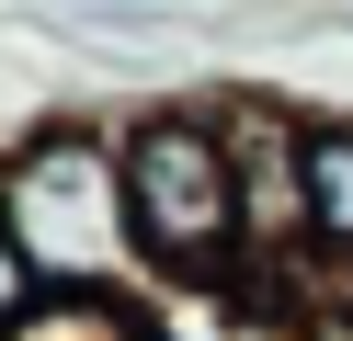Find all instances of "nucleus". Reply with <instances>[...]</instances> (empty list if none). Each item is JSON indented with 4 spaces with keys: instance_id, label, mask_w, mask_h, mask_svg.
<instances>
[{
    "instance_id": "nucleus-1",
    "label": "nucleus",
    "mask_w": 353,
    "mask_h": 341,
    "mask_svg": "<svg viewBox=\"0 0 353 341\" xmlns=\"http://www.w3.org/2000/svg\"><path fill=\"white\" fill-rule=\"evenodd\" d=\"M114 159H125V239H137L148 296H216L239 307L251 273V216H239V148H228V103L183 91V103H137L114 114Z\"/></svg>"
},
{
    "instance_id": "nucleus-2",
    "label": "nucleus",
    "mask_w": 353,
    "mask_h": 341,
    "mask_svg": "<svg viewBox=\"0 0 353 341\" xmlns=\"http://www.w3.org/2000/svg\"><path fill=\"white\" fill-rule=\"evenodd\" d=\"M0 227L46 285H148L125 239V159L103 114H46L0 148Z\"/></svg>"
},
{
    "instance_id": "nucleus-3",
    "label": "nucleus",
    "mask_w": 353,
    "mask_h": 341,
    "mask_svg": "<svg viewBox=\"0 0 353 341\" xmlns=\"http://www.w3.org/2000/svg\"><path fill=\"white\" fill-rule=\"evenodd\" d=\"M160 330H171V307L148 285H46L12 341H160Z\"/></svg>"
},
{
    "instance_id": "nucleus-4",
    "label": "nucleus",
    "mask_w": 353,
    "mask_h": 341,
    "mask_svg": "<svg viewBox=\"0 0 353 341\" xmlns=\"http://www.w3.org/2000/svg\"><path fill=\"white\" fill-rule=\"evenodd\" d=\"M296 182H307V250L353 273V114H307Z\"/></svg>"
},
{
    "instance_id": "nucleus-5",
    "label": "nucleus",
    "mask_w": 353,
    "mask_h": 341,
    "mask_svg": "<svg viewBox=\"0 0 353 341\" xmlns=\"http://www.w3.org/2000/svg\"><path fill=\"white\" fill-rule=\"evenodd\" d=\"M160 341H183V330H160Z\"/></svg>"
}]
</instances>
